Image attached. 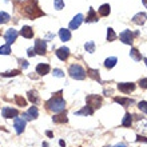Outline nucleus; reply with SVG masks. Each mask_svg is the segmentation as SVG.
<instances>
[{
	"label": "nucleus",
	"mask_w": 147,
	"mask_h": 147,
	"mask_svg": "<svg viewBox=\"0 0 147 147\" xmlns=\"http://www.w3.org/2000/svg\"><path fill=\"white\" fill-rule=\"evenodd\" d=\"M23 15H26L30 19H36L39 16H43L44 12L40 11V8L38 7V3L36 0H27L26 3L23 4Z\"/></svg>",
	"instance_id": "1"
},
{
	"label": "nucleus",
	"mask_w": 147,
	"mask_h": 147,
	"mask_svg": "<svg viewBox=\"0 0 147 147\" xmlns=\"http://www.w3.org/2000/svg\"><path fill=\"white\" fill-rule=\"evenodd\" d=\"M62 94H63L62 91H59L58 94H54V96L46 103L47 109L50 110V111H54V112L64 111V109H66V100L62 98Z\"/></svg>",
	"instance_id": "2"
},
{
	"label": "nucleus",
	"mask_w": 147,
	"mask_h": 147,
	"mask_svg": "<svg viewBox=\"0 0 147 147\" xmlns=\"http://www.w3.org/2000/svg\"><path fill=\"white\" fill-rule=\"evenodd\" d=\"M68 72H70L71 78L76 79V80H83V79L86 78V71H84V68H83L82 66H79V64H72V66L70 67Z\"/></svg>",
	"instance_id": "3"
},
{
	"label": "nucleus",
	"mask_w": 147,
	"mask_h": 147,
	"mask_svg": "<svg viewBox=\"0 0 147 147\" xmlns=\"http://www.w3.org/2000/svg\"><path fill=\"white\" fill-rule=\"evenodd\" d=\"M86 102H87V106H90L91 109H99L102 106V98L98 96V95H88L86 98Z\"/></svg>",
	"instance_id": "4"
},
{
	"label": "nucleus",
	"mask_w": 147,
	"mask_h": 147,
	"mask_svg": "<svg viewBox=\"0 0 147 147\" xmlns=\"http://www.w3.org/2000/svg\"><path fill=\"white\" fill-rule=\"evenodd\" d=\"M120 40L124 43V44H132V40H134V34H132L130 30H126L119 35Z\"/></svg>",
	"instance_id": "5"
},
{
	"label": "nucleus",
	"mask_w": 147,
	"mask_h": 147,
	"mask_svg": "<svg viewBox=\"0 0 147 147\" xmlns=\"http://www.w3.org/2000/svg\"><path fill=\"white\" fill-rule=\"evenodd\" d=\"M1 114L5 119H11V118H16V116L19 115V111L16 109H11V107H4L1 110Z\"/></svg>",
	"instance_id": "6"
},
{
	"label": "nucleus",
	"mask_w": 147,
	"mask_h": 147,
	"mask_svg": "<svg viewBox=\"0 0 147 147\" xmlns=\"http://www.w3.org/2000/svg\"><path fill=\"white\" fill-rule=\"evenodd\" d=\"M118 90L122 91L123 94H130L135 90V84L134 83H119L118 84Z\"/></svg>",
	"instance_id": "7"
},
{
	"label": "nucleus",
	"mask_w": 147,
	"mask_h": 147,
	"mask_svg": "<svg viewBox=\"0 0 147 147\" xmlns=\"http://www.w3.org/2000/svg\"><path fill=\"white\" fill-rule=\"evenodd\" d=\"M13 126H15L16 132H18V134H22V132L24 131V128H26V119H23V118H18V116H16Z\"/></svg>",
	"instance_id": "8"
},
{
	"label": "nucleus",
	"mask_w": 147,
	"mask_h": 147,
	"mask_svg": "<svg viewBox=\"0 0 147 147\" xmlns=\"http://www.w3.org/2000/svg\"><path fill=\"white\" fill-rule=\"evenodd\" d=\"M4 38H5V40H7V44H12V43L16 40V38H18V31L13 30V28H9V30L5 32Z\"/></svg>",
	"instance_id": "9"
},
{
	"label": "nucleus",
	"mask_w": 147,
	"mask_h": 147,
	"mask_svg": "<svg viewBox=\"0 0 147 147\" xmlns=\"http://www.w3.org/2000/svg\"><path fill=\"white\" fill-rule=\"evenodd\" d=\"M38 115H39L38 109H36L35 106H32L31 109L28 110L27 114H23V119H26V120H32V119H36V118H38Z\"/></svg>",
	"instance_id": "10"
},
{
	"label": "nucleus",
	"mask_w": 147,
	"mask_h": 147,
	"mask_svg": "<svg viewBox=\"0 0 147 147\" xmlns=\"http://www.w3.org/2000/svg\"><path fill=\"white\" fill-rule=\"evenodd\" d=\"M83 19H84L83 15H82V13H78V15L70 22V28L71 30H76V28H79V26H80L82 22H83Z\"/></svg>",
	"instance_id": "11"
},
{
	"label": "nucleus",
	"mask_w": 147,
	"mask_h": 147,
	"mask_svg": "<svg viewBox=\"0 0 147 147\" xmlns=\"http://www.w3.org/2000/svg\"><path fill=\"white\" fill-rule=\"evenodd\" d=\"M46 50H47L46 42H43V40H36V42H35V51H36V54L44 55V54H46Z\"/></svg>",
	"instance_id": "12"
},
{
	"label": "nucleus",
	"mask_w": 147,
	"mask_h": 147,
	"mask_svg": "<svg viewBox=\"0 0 147 147\" xmlns=\"http://www.w3.org/2000/svg\"><path fill=\"white\" fill-rule=\"evenodd\" d=\"M56 56H58L60 60H66V59L70 56V48H67V47H60V48H58Z\"/></svg>",
	"instance_id": "13"
},
{
	"label": "nucleus",
	"mask_w": 147,
	"mask_h": 147,
	"mask_svg": "<svg viewBox=\"0 0 147 147\" xmlns=\"http://www.w3.org/2000/svg\"><path fill=\"white\" fill-rule=\"evenodd\" d=\"M147 20V15L144 13V12H139V13H136L134 18H132V22L135 24H144V22Z\"/></svg>",
	"instance_id": "14"
},
{
	"label": "nucleus",
	"mask_w": 147,
	"mask_h": 147,
	"mask_svg": "<svg viewBox=\"0 0 147 147\" xmlns=\"http://www.w3.org/2000/svg\"><path fill=\"white\" fill-rule=\"evenodd\" d=\"M20 35L23 36L26 39H31L34 36V31H32L31 27H28V26H24L22 30H20Z\"/></svg>",
	"instance_id": "15"
},
{
	"label": "nucleus",
	"mask_w": 147,
	"mask_h": 147,
	"mask_svg": "<svg viewBox=\"0 0 147 147\" xmlns=\"http://www.w3.org/2000/svg\"><path fill=\"white\" fill-rule=\"evenodd\" d=\"M52 120H54L55 123H67V122H68L67 115L64 111H62L60 114H58V115H55L54 118H52Z\"/></svg>",
	"instance_id": "16"
},
{
	"label": "nucleus",
	"mask_w": 147,
	"mask_h": 147,
	"mask_svg": "<svg viewBox=\"0 0 147 147\" xmlns=\"http://www.w3.org/2000/svg\"><path fill=\"white\" fill-rule=\"evenodd\" d=\"M36 72L39 75H46V74L50 72V66L48 64H44V63H40L36 66Z\"/></svg>",
	"instance_id": "17"
},
{
	"label": "nucleus",
	"mask_w": 147,
	"mask_h": 147,
	"mask_svg": "<svg viewBox=\"0 0 147 147\" xmlns=\"http://www.w3.org/2000/svg\"><path fill=\"white\" fill-rule=\"evenodd\" d=\"M87 75H88L91 79H94V80H96L100 83V74H99V71L98 70H94V68H88L87 70Z\"/></svg>",
	"instance_id": "18"
},
{
	"label": "nucleus",
	"mask_w": 147,
	"mask_h": 147,
	"mask_svg": "<svg viewBox=\"0 0 147 147\" xmlns=\"http://www.w3.org/2000/svg\"><path fill=\"white\" fill-rule=\"evenodd\" d=\"M59 36L62 39V42H68L71 39V32L68 31V30H66V28H62V30L59 31Z\"/></svg>",
	"instance_id": "19"
},
{
	"label": "nucleus",
	"mask_w": 147,
	"mask_h": 147,
	"mask_svg": "<svg viewBox=\"0 0 147 147\" xmlns=\"http://www.w3.org/2000/svg\"><path fill=\"white\" fill-rule=\"evenodd\" d=\"M114 102H116V103H119L122 106H130L134 103V100L128 99V98H114Z\"/></svg>",
	"instance_id": "20"
},
{
	"label": "nucleus",
	"mask_w": 147,
	"mask_h": 147,
	"mask_svg": "<svg viewBox=\"0 0 147 147\" xmlns=\"http://www.w3.org/2000/svg\"><path fill=\"white\" fill-rule=\"evenodd\" d=\"M84 22H87V23H92V22H98V15L95 13V11H94V8H90V11H88V16H87V19H86Z\"/></svg>",
	"instance_id": "21"
},
{
	"label": "nucleus",
	"mask_w": 147,
	"mask_h": 147,
	"mask_svg": "<svg viewBox=\"0 0 147 147\" xmlns=\"http://www.w3.org/2000/svg\"><path fill=\"white\" fill-rule=\"evenodd\" d=\"M76 115H92L94 114V109H91L90 106H86L82 110H79L78 112H75Z\"/></svg>",
	"instance_id": "22"
},
{
	"label": "nucleus",
	"mask_w": 147,
	"mask_h": 147,
	"mask_svg": "<svg viewBox=\"0 0 147 147\" xmlns=\"http://www.w3.org/2000/svg\"><path fill=\"white\" fill-rule=\"evenodd\" d=\"M131 124H132V115H130V114H126L123 118V120H122V126L123 127H131Z\"/></svg>",
	"instance_id": "23"
},
{
	"label": "nucleus",
	"mask_w": 147,
	"mask_h": 147,
	"mask_svg": "<svg viewBox=\"0 0 147 147\" xmlns=\"http://www.w3.org/2000/svg\"><path fill=\"white\" fill-rule=\"evenodd\" d=\"M110 12H111V7H110L109 4H103V5H100V8H99L100 16H109Z\"/></svg>",
	"instance_id": "24"
},
{
	"label": "nucleus",
	"mask_w": 147,
	"mask_h": 147,
	"mask_svg": "<svg viewBox=\"0 0 147 147\" xmlns=\"http://www.w3.org/2000/svg\"><path fill=\"white\" fill-rule=\"evenodd\" d=\"M116 62H118V59H116L115 56L107 58V59L105 60V67H106V68H112V67L116 64Z\"/></svg>",
	"instance_id": "25"
},
{
	"label": "nucleus",
	"mask_w": 147,
	"mask_h": 147,
	"mask_svg": "<svg viewBox=\"0 0 147 147\" xmlns=\"http://www.w3.org/2000/svg\"><path fill=\"white\" fill-rule=\"evenodd\" d=\"M130 56H131L135 62H139L140 59H142V55H140V52L136 48H131V51H130Z\"/></svg>",
	"instance_id": "26"
},
{
	"label": "nucleus",
	"mask_w": 147,
	"mask_h": 147,
	"mask_svg": "<svg viewBox=\"0 0 147 147\" xmlns=\"http://www.w3.org/2000/svg\"><path fill=\"white\" fill-rule=\"evenodd\" d=\"M28 99H30V102H31V103L36 105V103L39 102L38 92H36V91H30V92H28Z\"/></svg>",
	"instance_id": "27"
},
{
	"label": "nucleus",
	"mask_w": 147,
	"mask_h": 147,
	"mask_svg": "<svg viewBox=\"0 0 147 147\" xmlns=\"http://www.w3.org/2000/svg\"><path fill=\"white\" fill-rule=\"evenodd\" d=\"M84 48L87 52H90V54H94L95 52V43L94 42H87L84 44Z\"/></svg>",
	"instance_id": "28"
},
{
	"label": "nucleus",
	"mask_w": 147,
	"mask_h": 147,
	"mask_svg": "<svg viewBox=\"0 0 147 147\" xmlns=\"http://www.w3.org/2000/svg\"><path fill=\"white\" fill-rule=\"evenodd\" d=\"M115 39H116V34L114 32L112 28H109L107 30V42H114Z\"/></svg>",
	"instance_id": "29"
},
{
	"label": "nucleus",
	"mask_w": 147,
	"mask_h": 147,
	"mask_svg": "<svg viewBox=\"0 0 147 147\" xmlns=\"http://www.w3.org/2000/svg\"><path fill=\"white\" fill-rule=\"evenodd\" d=\"M9 15H8L7 12H0V24H4L7 23V22H9Z\"/></svg>",
	"instance_id": "30"
},
{
	"label": "nucleus",
	"mask_w": 147,
	"mask_h": 147,
	"mask_svg": "<svg viewBox=\"0 0 147 147\" xmlns=\"http://www.w3.org/2000/svg\"><path fill=\"white\" fill-rule=\"evenodd\" d=\"M15 100H16V103H18V106H20V107L27 106V100H26L24 98H22L20 95H16V96H15Z\"/></svg>",
	"instance_id": "31"
},
{
	"label": "nucleus",
	"mask_w": 147,
	"mask_h": 147,
	"mask_svg": "<svg viewBox=\"0 0 147 147\" xmlns=\"http://www.w3.org/2000/svg\"><path fill=\"white\" fill-rule=\"evenodd\" d=\"M11 54V48H9V44H5V46L0 47V55H9Z\"/></svg>",
	"instance_id": "32"
},
{
	"label": "nucleus",
	"mask_w": 147,
	"mask_h": 147,
	"mask_svg": "<svg viewBox=\"0 0 147 147\" xmlns=\"http://www.w3.org/2000/svg\"><path fill=\"white\" fill-rule=\"evenodd\" d=\"M19 74H20V70H12V71H8V72H3L1 76L9 78V76H16V75H19Z\"/></svg>",
	"instance_id": "33"
},
{
	"label": "nucleus",
	"mask_w": 147,
	"mask_h": 147,
	"mask_svg": "<svg viewBox=\"0 0 147 147\" xmlns=\"http://www.w3.org/2000/svg\"><path fill=\"white\" fill-rule=\"evenodd\" d=\"M54 5H55V9L60 11L64 7V3H63V0H54Z\"/></svg>",
	"instance_id": "34"
},
{
	"label": "nucleus",
	"mask_w": 147,
	"mask_h": 147,
	"mask_svg": "<svg viewBox=\"0 0 147 147\" xmlns=\"http://www.w3.org/2000/svg\"><path fill=\"white\" fill-rule=\"evenodd\" d=\"M140 111H143L144 114H147V102H140L139 105H138Z\"/></svg>",
	"instance_id": "35"
},
{
	"label": "nucleus",
	"mask_w": 147,
	"mask_h": 147,
	"mask_svg": "<svg viewBox=\"0 0 147 147\" xmlns=\"http://www.w3.org/2000/svg\"><path fill=\"white\" fill-rule=\"evenodd\" d=\"M54 76L63 78V76H64V74H63V71H62V70H59V68H56V70H54Z\"/></svg>",
	"instance_id": "36"
},
{
	"label": "nucleus",
	"mask_w": 147,
	"mask_h": 147,
	"mask_svg": "<svg viewBox=\"0 0 147 147\" xmlns=\"http://www.w3.org/2000/svg\"><path fill=\"white\" fill-rule=\"evenodd\" d=\"M139 86L142 87V88H147V79H140Z\"/></svg>",
	"instance_id": "37"
},
{
	"label": "nucleus",
	"mask_w": 147,
	"mask_h": 147,
	"mask_svg": "<svg viewBox=\"0 0 147 147\" xmlns=\"http://www.w3.org/2000/svg\"><path fill=\"white\" fill-rule=\"evenodd\" d=\"M19 63H20V66L23 67V68H27L28 67V62L27 60H24V59H19Z\"/></svg>",
	"instance_id": "38"
},
{
	"label": "nucleus",
	"mask_w": 147,
	"mask_h": 147,
	"mask_svg": "<svg viewBox=\"0 0 147 147\" xmlns=\"http://www.w3.org/2000/svg\"><path fill=\"white\" fill-rule=\"evenodd\" d=\"M35 54H36L35 48H28V56H30V58H32V56H35Z\"/></svg>",
	"instance_id": "39"
},
{
	"label": "nucleus",
	"mask_w": 147,
	"mask_h": 147,
	"mask_svg": "<svg viewBox=\"0 0 147 147\" xmlns=\"http://www.w3.org/2000/svg\"><path fill=\"white\" fill-rule=\"evenodd\" d=\"M136 142H144V143H147V138L138 135V136H136Z\"/></svg>",
	"instance_id": "40"
},
{
	"label": "nucleus",
	"mask_w": 147,
	"mask_h": 147,
	"mask_svg": "<svg viewBox=\"0 0 147 147\" xmlns=\"http://www.w3.org/2000/svg\"><path fill=\"white\" fill-rule=\"evenodd\" d=\"M59 144H60L62 147H64L66 146V142H64V140H59Z\"/></svg>",
	"instance_id": "41"
},
{
	"label": "nucleus",
	"mask_w": 147,
	"mask_h": 147,
	"mask_svg": "<svg viewBox=\"0 0 147 147\" xmlns=\"http://www.w3.org/2000/svg\"><path fill=\"white\" fill-rule=\"evenodd\" d=\"M47 136H50V138H52L54 135H52V132H51V131H47Z\"/></svg>",
	"instance_id": "42"
},
{
	"label": "nucleus",
	"mask_w": 147,
	"mask_h": 147,
	"mask_svg": "<svg viewBox=\"0 0 147 147\" xmlns=\"http://www.w3.org/2000/svg\"><path fill=\"white\" fill-rule=\"evenodd\" d=\"M115 147H126V144H123V143H120V144H116Z\"/></svg>",
	"instance_id": "43"
},
{
	"label": "nucleus",
	"mask_w": 147,
	"mask_h": 147,
	"mask_svg": "<svg viewBox=\"0 0 147 147\" xmlns=\"http://www.w3.org/2000/svg\"><path fill=\"white\" fill-rule=\"evenodd\" d=\"M142 1H143V5L147 8V0H142Z\"/></svg>",
	"instance_id": "44"
},
{
	"label": "nucleus",
	"mask_w": 147,
	"mask_h": 147,
	"mask_svg": "<svg viewBox=\"0 0 147 147\" xmlns=\"http://www.w3.org/2000/svg\"><path fill=\"white\" fill-rule=\"evenodd\" d=\"M144 63H146V66H147V59H144Z\"/></svg>",
	"instance_id": "45"
}]
</instances>
